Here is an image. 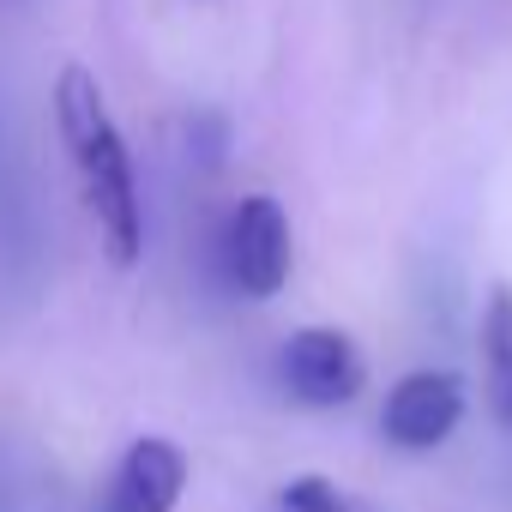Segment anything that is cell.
<instances>
[{
    "mask_svg": "<svg viewBox=\"0 0 512 512\" xmlns=\"http://www.w3.org/2000/svg\"><path fill=\"white\" fill-rule=\"evenodd\" d=\"M55 133L73 163V181L85 193V211L103 235V253L127 272L145 253V199H139V169L127 151V133L97 85L91 67H61L55 79Z\"/></svg>",
    "mask_w": 512,
    "mask_h": 512,
    "instance_id": "6da1fadb",
    "label": "cell"
},
{
    "mask_svg": "<svg viewBox=\"0 0 512 512\" xmlns=\"http://www.w3.org/2000/svg\"><path fill=\"white\" fill-rule=\"evenodd\" d=\"M217 278L229 296L241 302H272L284 284H290V266H296V241H290V217L272 193H241L217 229Z\"/></svg>",
    "mask_w": 512,
    "mask_h": 512,
    "instance_id": "7a4b0ae2",
    "label": "cell"
},
{
    "mask_svg": "<svg viewBox=\"0 0 512 512\" xmlns=\"http://www.w3.org/2000/svg\"><path fill=\"white\" fill-rule=\"evenodd\" d=\"M278 386L302 404V410H338V404H356L362 386H368V362L356 350L350 332L338 326H302L278 344V362H272Z\"/></svg>",
    "mask_w": 512,
    "mask_h": 512,
    "instance_id": "3957f363",
    "label": "cell"
},
{
    "mask_svg": "<svg viewBox=\"0 0 512 512\" xmlns=\"http://www.w3.org/2000/svg\"><path fill=\"white\" fill-rule=\"evenodd\" d=\"M464 422V380L446 368H416L386 392L380 410V434L398 452H434L440 440H452V428Z\"/></svg>",
    "mask_w": 512,
    "mask_h": 512,
    "instance_id": "277c9868",
    "label": "cell"
},
{
    "mask_svg": "<svg viewBox=\"0 0 512 512\" xmlns=\"http://www.w3.org/2000/svg\"><path fill=\"white\" fill-rule=\"evenodd\" d=\"M181 494H187V452L163 434H139L115 458L97 512H175Z\"/></svg>",
    "mask_w": 512,
    "mask_h": 512,
    "instance_id": "5b68a950",
    "label": "cell"
},
{
    "mask_svg": "<svg viewBox=\"0 0 512 512\" xmlns=\"http://www.w3.org/2000/svg\"><path fill=\"white\" fill-rule=\"evenodd\" d=\"M476 356H482V398L488 416L512 434V284H494L476 320Z\"/></svg>",
    "mask_w": 512,
    "mask_h": 512,
    "instance_id": "8992f818",
    "label": "cell"
},
{
    "mask_svg": "<svg viewBox=\"0 0 512 512\" xmlns=\"http://www.w3.org/2000/svg\"><path fill=\"white\" fill-rule=\"evenodd\" d=\"M278 512H350V500L326 476H290L278 488Z\"/></svg>",
    "mask_w": 512,
    "mask_h": 512,
    "instance_id": "52a82bcc",
    "label": "cell"
}]
</instances>
